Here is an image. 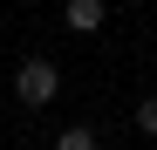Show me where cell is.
<instances>
[{
    "label": "cell",
    "mask_w": 157,
    "mask_h": 150,
    "mask_svg": "<svg viewBox=\"0 0 157 150\" xmlns=\"http://www.w3.org/2000/svg\"><path fill=\"white\" fill-rule=\"evenodd\" d=\"M62 21H68V34H102L109 7H102V0H68V7H62Z\"/></svg>",
    "instance_id": "cell-2"
},
{
    "label": "cell",
    "mask_w": 157,
    "mask_h": 150,
    "mask_svg": "<svg viewBox=\"0 0 157 150\" xmlns=\"http://www.w3.org/2000/svg\"><path fill=\"white\" fill-rule=\"evenodd\" d=\"M55 96H62V68L48 62V55H28V62L14 68V103L21 109H48Z\"/></svg>",
    "instance_id": "cell-1"
},
{
    "label": "cell",
    "mask_w": 157,
    "mask_h": 150,
    "mask_svg": "<svg viewBox=\"0 0 157 150\" xmlns=\"http://www.w3.org/2000/svg\"><path fill=\"white\" fill-rule=\"evenodd\" d=\"M0 21H7V14H0Z\"/></svg>",
    "instance_id": "cell-5"
},
{
    "label": "cell",
    "mask_w": 157,
    "mask_h": 150,
    "mask_svg": "<svg viewBox=\"0 0 157 150\" xmlns=\"http://www.w3.org/2000/svg\"><path fill=\"white\" fill-rule=\"evenodd\" d=\"M137 137L157 143V96H150V103H137Z\"/></svg>",
    "instance_id": "cell-4"
},
{
    "label": "cell",
    "mask_w": 157,
    "mask_h": 150,
    "mask_svg": "<svg viewBox=\"0 0 157 150\" xmlns=\"http://www.w3.org/2000/svg\"><path fill=\"white\" fill-rule=\"evenodd\" d=\"M55 150H102V137L89 123H68V130H55Z\"/></svg>",
    "instance_id": "cell-3"
}]
</instances>
